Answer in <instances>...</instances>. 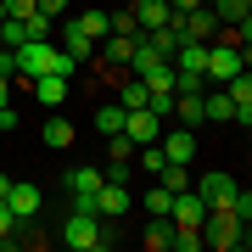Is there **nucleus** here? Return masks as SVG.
I'll return each mask as SVG.
<instances>
[{
	"mask_svg": "<svg viewBox=\"0 0 252 252\" xmlns=\"http://www.w3.org/2000/svg\"><path fill=\"white\" fill-rule=\"evenodd\" d=\"M79 62L62 51V45H51V39H23L17 45V79H39V73H73Z\"/></svg>",
	"mask_w": 252,
	"mask_h": 252,
	"instance_id": "1",
	"label": "nucleus"
},
{
	"mask_svg": "<svg viewBox=\"0 0 252 252\" xmlns=\"http://www.w3.org/2000/svg\"><path fill=\"white\" fill-rule=\"evenodd\" d=\"M62 247H73V252L112 247V219H95V213H79V207H73V219L62 224Z\"/></svg>",
	"mask_w": 252,
	"mask_h": 252,
	"instance_id": "2",
	"label": "nucleus"
},
{
	"mask_svg": "<svg viewBox=\"0 0 252 252\" xmlns=\"http://www.w3.org/2000/svg\"><path fill=\"white\" fill-rule=\"evenodd\" d=\"M241 67H247V51L219 39V45H207V67H202V79H207V84H230Z\"/></svg>",
	"mask_w": 252,
	"mask_h": 252,
	"instance_id": "3",
	"label": "nucleus"
},
{
	"mask_svg": "<svg viewBox=\"0 0 252 252\" xmlns=\"http://www.w3.org/2000/svg\"><path fill=\"white\" fill-rule=\"evenodd\" d=\"M107 185L101 180V168H90V162H79V168L67 174V185L62 190H73V207H79V213H95V190Z\"/></svg>",
	"mask_w": 252,
	"mask_h": 252,
	"instance_id": "4",
	"label": "nucleus"
},
{
	"mask_svg": "<svg viewBox=\"0 0 252 252\" xmlns=\"http://www.w3.org/2000/svg\"><path fill=\"white\" fill-rule=\"evenodd\" d=\"M168 219H174V224H180V230H202V219H207V202L196 196V190H174V202H168Z\"/></svg>",
	"mask_w": 252,
	"mask_h": 252,
	"instance_id": "5",
	"label": "nucleus"
},
{
	"mask_svg": "<svg viewBox=\"0 0 252 252\" xmlns=\"http://www.w3.org/2000/svg\"><path fill=\"white\" fill-rule=\"evenodd\" d=\"M124 135L135 140V146H152V140L162 135V118H157L152 107H129V112H124Z\"/></svg>",
	"mask_w": 252,
	"mask_h": 252,
	"instance_id": "6",
	"label": "nucleus"
},
{
	"mask_svg": "<svg viewBox=\"0 0 252 252\" xmlns=\"http://www.w3.org/2000/svg\"><path fill=\"white\" fill-rule=\"evenodd\" d=\"M0 202H6V213L17 219V224H34V213H39V202H45V196H39V185H11Z\"/></svg>",
	"mask_w": 252,
	"mask_h": 252,
	"instance_id": "7",
	"label": "nucleus"
},
{
	"mask_svg": "<svg viewBox=\"0 0 252 252\" xmlns=\"http://www.w3.org/2000/svg\"><path fill=\"white\" fill-rule=\"evenodd\" d=\"M224 95H230V107H235V112H230V124H241V129H247V124H252V79H247V67L224 84Z\"/></svg>",
	"mask_w": 252,
	"mask_h": 252,
	"instance_id": "8",
	"label": "nucleus"
},
{
	"mask_svg": "<svg viewBox=\"0 0 252 252\" xmlns=\"http://www.w3.org/2000/svg\"><path fill=\"white\" fill-rule=\"evenodd\" d=\"M129 202H135L129 185H101V190H95V219H112V224H118V219L129 213Z\"/></svg>",
	"mask_w": 252,
	"mask_h": 252,
	"instance_id": "9",
	"label": "nucleus"
},
{
	"mask_svg": "<svg viewBox=\"0 0 252 252\" xmlns=\"http://www.w3.org/2000/svg\"><path fill=\"white\" fill-rule=\"evenodd\" d=\"M157 146H162V157H168V162H190V157H196V129H174V135H157Z\"/></svg>",
	"mask_w": 252,
	"mask_h": 252,
	"instance_id": "10",
	"label": "nucleus"
},
{
	"mask_svg": "<svg viewBox=\"0 0 252 252\" xmlns=\"http://www.w3.org/2000/svg\"><path fill=\"white\" fill-rule=\"evenodd\" d=\"M196 196H202L207 207H230L235 180H230V174H202V180H196Z\"/></svg>",
	"mask_w": 252,
	"mask_h": 252,
	"instance_id": "11",
	"label": "nucleus"
},
{
	"mask_svg": "<svg viewBox=\"0 0 252 252\" xmlns=\"http://www.w3.org/2000/svg\"><path fill=\"white\" fill-rule=\"evenodd\" d=\"M129 11H135L140 34H152V28H162V23L174 17V6H168V0H135V6H129Z\"/></svg>",
	"mask_w": 252,
	"mask_h": 252,
	"instance_id": "12",
	"label": "nucleus"
},
{
	"mask_svg": "<svg viewBox=\"0 0 252 252\" xmlns=\"http://www.w3.org/2000/svg\"><path fill=\"white\" fill-rule=\"evenodd\" d=\"M34 84V95L45 101V107H62L67 101V73H39V79H28Z\"/></svg>",
	"mask_w": 252,
	"mask_h": 252,
	"instance_id": "13",
	"label": "nucleus"
},
{
	"mask_svg": "<svg viewBox=\"0 0 252 252\" xmlns=\"http://www.w3.org/2000/svg\"><path fill=\"white\" fill-rule=\"evenodd\" d=\"M62 51L73 56V62H84V56H95V39L84 34V28L73 23V17H67V23H62Z\"/></svg>",
	"mask_w": 252,
	"mask_h": 252,
	"instance_id": "14",
	"label": "nucleus"
},
{
	"mask_svg": "<svg viewBox=\"0 0 252 252\" xmlns=\"http://www.w3.org/2000/svg\"><path fill=\"white\" fill-rule=\"evenodd\" d=\"M135 39H140V34H107V51H101V56H107L112 67H129V56H135Z\"/></svg>",
	"mask_w": 252,
	"mask_h": 252,
	"instance_id": "15",
	"label": "nucleus"
},
{
	"mask_svg": "<svg viewBox=\"0 0 252 252\" xmlns=\"http://www.w3.org/2000/svg\"><path fill=\"white\" fill-rule=\"evenodd\" d=\"M174 112H180V124H185V129L207 124V112H202V90H190V95H174Z\"/></svg>",
	"mask_w": 252,
	"mask_h": 252,
	"instance_id": "16",
	"label": "nucleus"
},
{
	"mask_svg": "<svg viewBox=\"0 0 252 252\" xmlns=\"http://www.w3.org/2000/svg\"><path fill=\"white\" fill-rule=\"evenodd\" d=\"M168 235H174V219H146L140 247H146V252H162V247H168Z\"/></svg>",
	"mask_w": 252,
	"mask_h": 252,
	"instance_id": "17",
	"label": "nucleus"
},
{
	"mask_svg": "<svg viewBox=\"0 0 252 252\" xmlns=\"http://www.w3.org/2000/svg\"><path fill=\"white\" fill-rule=\"evenodd\" d=\"M157 185L162 190H185L190 185V162H162V168H157Z\"/></svg>",
	"mask_w": 252,
	"mask_h": 252,
	"instance_id": "18",
	"label": "nucleus"
},
{
	"mask_svg": "<svg viewBox=\"0 0 252 252\" xmlns=\"http://www.w3.org/2000/svg\"><path fill=\"white\" fill-rule=\"evenodd\" d=\"M213 17L219 23H247L252 17V0H213Z\"/></svg>",
	"mask_w": 252,
	"mask_h": 252,
	"instance_id": "19",
	"label": "nucleus"
},
{
	"mask_svg": "<svg viewBox=\"0 0 252 252\" xmlns=\"http://www.w3.org/2000/svg\"><path fill=\"white\" fill-rule=\"evenodd\" d=\"M73 23H79L90 39H107V34H112V17H107V11H79Z\"/></svg>",
	"mask_w": 252,
	"mask_h": 252,
	"instance_id": "20",
	"label": "nucleus"
},
{
	"mask_svg": "<svg viewBox=\"0 0 252 252\" xmlns=\"http://www.w3.org/2000/svg\"><path fill=\"white\" fill-rule=\"evenodd\" d=\"M45 146H56V152L73 146V124H67V118H45Z\"/></svg>",
	"mask_w": 252,
	"mask_h": 252,
	"instance_id": "21",
	"label": "nucleus"
},
{
	"mask_svg": "<svg viewBox=\"0 0 252 252\" xmlns=\"http://www.w3.org/2000/svg\"><path fill=\"white\" fill-rule=\"evenodd\" d=\"M95 129H101V140H107V135H124V107H118V101L101 107V112H95Z\"/></svg>",
	"mask_w": 252,
	"mask_h": 252,
	"instance_id": "22",
	"label": "nucleus"
},
{
	"mask_svg": "<svg viewBox=\"0 0 252 252\" xmlns=\"http://www.w3.org/2000/svg\"><path fill=\"white\" fill-rule=\"evenodd\" d=\"M51 28H56V17H45V11H28V17H23V39H51Z\"/></svg>",
	"mask_w": 252,
	"mask_h": 252,
	"instance_id": "23",
	"label": "nucleus"
},
{
	"mask_svg": "<svg viewBox=\"0 0 252 252\" xmlns=\"http://www.w3.org/2000/svg\"><path fill=\"white\" fill-rule=\"evenodd\" d=\"M168 202H174V190L152 185V190H146V219H168Z\"/></svg>",
	"mask_w": 252,
	"mask_h": 252,
	"instance_id": "24",
	"label": "nucleus"
},
{
	"mask_svg": "<svg viewBox=\"0 0 252 252\" xmlns=\"http://www.w3.org/2000/svg\"><path fill=\"white\" fill-rule=\"evenodd\" d=\"M168 247H174V252H202V230H180V224H174Z\"/></svg>",
	"mask_w": 252,
	"mask_h": 252,
	"instance_id": "25",
	"label": "nucleus"
},
{
	"mask_svg": "<svg viewBox=\"0 0 252 252\" xmlns=\"http://www.w3.org/2000/svg\"><path fill=\"white\" fill-rule=\"evenodd\" d=\"M146 101H152V95H146V84H140V79H129V84H124V95H118V107L129 112V107H146Z\"/></svg>",
	"mask_w": 252,
	"mask_h": 252,
	"instance_id": "26",
	"label": "nucleus"
},
{
	"mask_svg": "<svg viewBox=\"0 0 252 252\" xmlns=\"http://www.w3.org/2000/svg\"><path fill=\"white\" fill-rule=\"evenodd\" d=\"M135 152H140V168H146V174H152V180H157V168H162V162H168V157H162V146L152 140V146H135Z\"/></svg>",
	"mask_w": 252,
	"mask_h": 252,
	"instance_id": "27",
	"label": "nucleus"
},
{
	"mask_svg": "<svg viewBox=\"0 0 252 252\" xmlns=\"http://www.w3.org/2000/svg\"><path fill=\"white\" fill-rule=\"evenodd\" d=\"M107 157L129 162V157H135V140H129V135H107Z\"/></svg>",
	"mask_w": 252,
	"mask_h": 252,
	"instance_id": "28",
	"label": "nucleus"
},
{
	"mask_svg": "<svg viewBox=\"0 0 252 252\" xmlns=\"http://www.w3.org/2000/svg\"><path fill=\"white\" fill-rule=\"evenodd\" d=\"M107 17H112V34H140L135 11H107Z\"/></svg>",
	"mask_w": 252,
	"mask_h": 252,
	"instance_id": "29",
	"label": "nucleus"
},
{
	"mask_svg": "<svg viewBox=\"0 0 252 252\" xmlns=\"http://www.w3.org/2000/svg\"><path fill=\"white\" fill-rule=\"evenodd\" d=\"M11 241H17V219H11L6 202H0V247H11Z\"/></svg>",
	"mask_w": 252,
	"mask_h": 252,
	"instance_id": "30",
	"label": "nucleus"
},
{
	"mask_svg": "<svg viewBox=\"0 0 252 252\" xmlns=\"http://www.w3.org/2000/svg\"><path fill=\"white\" fill-rule=\"evenodd\" d=\"M101 180H107V185H129V162H118V157H112V162H107V174H101Z\"/></svg>",
	"mask_w": 252,
	"mask_h": 252,
	"instance_id": "31",
	"label": "nucleus"
},
{
	"mask_svg": "<svg viewBox=\"0 0 252 252\" xmlns=\"http://www.w3.org/2000/svg\"><path fill=\"white\" fill-rule=\"evenodd\" d=\"M39 11H45V17H56V23H62V17H67V0H39Z\"/></svg>",
	"mask_w": 252,
	"mask_h": 252,
	"instance_id": "32",
	"label": "nucleus"
},
{
	"mask_svg": "<svg viewBox=\"0 0 252 252\" xmlns=\"http://www.w3.org/2000/svg\"><path fill=\"white\" fill-rule=\"evenodd\" d=\"M6 129H17V107H11V101L0 107V135H6Z\"/></svg>",
	"mask_w": 252,
	"mask_h": 252,
	"instance_id": "33",
	"label": "nucleus"
},
{
	"mask_svg": "<svg viewBox=\"0 0 252 252\" xmlns=\"http://www.w3.org/2000/svg\"><path fill=\"white\" fill-rule=\"evenodd\" d=\"M6 101H11V79L0 73V107H6Z\"/></svg>",
	"mask_w": 252,
	"mask_h": 252,
	"instance_id": "34",
	"label": "nucleus"
},
{
	"mask_svg": "<svg viewBox=\"0 0 252 252\" xmlns=\"http://www.w3.org/2000/svg\"><path fill=\"white\" fill-rule=\"evenodd\" d=\"M168 6H174V11H196L202 0H168Z\"/></svg>",
	"mask_w": 252,
	"mask_h": 252,
	"instance_id": "35",
	"label": "nucleus"
},
{
	"mask_svg": "<svg viewBox=\"0 0 252 252\" xmlns=\"http://www.w3.org/2000/svg\"><path fill=\"white\" fill-rule=\"evenodd\" d=\"M6 190H11V180H6V174H0V196H6Z\"/></svg>",
	"mask_w": 252,
	"mask_h": 252,
	"instance_id": "36",
	"label": "nucleus"
}]
</instances>
